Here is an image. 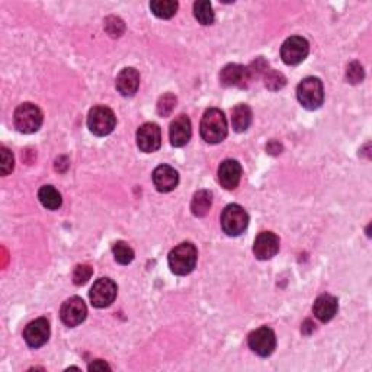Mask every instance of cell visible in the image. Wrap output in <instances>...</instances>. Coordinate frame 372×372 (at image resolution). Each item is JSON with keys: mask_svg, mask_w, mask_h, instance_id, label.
<instances>
[{"mask_svg": "<svg viewBox=\"0 0 372 372\" xmlns=\"http://www.w3.org/2000/svg\"><path fill=\"white\" fill-rule=\"evenodd\" d=\"M200 131L201 137L205 143L218 144L221 141H224L229 134L227 119L224 113L217 108H211L205 111V114L201 119Z\"/></svg>", "mask_w": 372, "mask_h": 372, "instance_id": "obj_1", "label": "cell"}, {"mask_svg": "<svg viewBox=\"0 0 372 372\" xmlns=\"http://www.w3.org/2000/svg\"><path fill=\"white\" fill-rule=\"evenodd\" d=\"M167 260L173 274L179 277L189 275L196 266L198 251L191 242H183L170 251Z\"/></svg>", "mask_w": 372, "mask_h": 372, "instance_id": "obj_2", "label": "cell"}, {"mask_svg": "<svg viewBox=\"0 0 372 372\" xmlns=\"http://www.w3.org/2000/svg\"><path fill=\"white\" fill-rule=\"evenodd\" d=\"M297 99L308 111L318 109L325 102L323 83L318 78H305L297 86Z\"/></svg>", "mask_w": 372, "mask_h": 372, "instance_id": "obj_3", "label": "cell"}, {"mask_svg": "<svg viewBox=\"0 0 372 372\" xmlns=\"http://www.w3.org/2000/svg\"><path fill=\"white\" fill-rule=\"evenodd\" d=\"M249 226V214L239 204H230L221 214V227L230 237H237Z\"/></svg>", "mask_w": 372, "mask_h": 372, "instance_id": "obj_4", "label": "cell"}, {"mask_svg": "<svg viewBox=\"0 0 372 372\" xmlns=\"http://www.w3.org/2000/svg\"><path fill=\"white\" fill-rule=\"evenodd\" d=\"M43 121H44L43 111L31 102H25L15 109L14 114L15 127L18 128V131L23 134H32L38 131L43 126Z\"/></svg>", "mask_w": 372, "mask_h": 372, "instance_id": "obj_5", "label": "cell"}, {"mask_svg": "<svg viewBox=\"0 0 372 372\" xmlns=\"http://www.w3.org/2000/svg\"><path fill=\"white\" fill-rule=\"evenodd\" d=\"M117 126V117L114 111L108 106H95L91 109L88 115V127L91 132L97 137H105V135L114 131Z\"/></svg>", "mask_w": 372, "mask_h": 372, "instance_id": "obj_6", "label": "cell"}, {"mask_svg": "<svg viewBox=\"0 0 372 372\" xmlns=\"http://www.w3.org/2000/svg\"><path fill=\"white\" fill-rule=\"evenodd\" d=\"M247 343H249V348L259 356L266 358L269 355L274 353L277 348V336L275 332L272 330L268 326L259 327L253 330L249 334V339H247Z\"/></svg>", "mask_w": 372, "mask_h": 372, "instance_id": "obj_7", "label": "cell"}, {"mask_svg": "<svg viewBox=\"0 0 372 372\" xmlns=\"http://www.w3.org/2000/svg\"><path fill=\"white\" fill-rule=\"evenodd\" d=\"M310 53V44L303 36H291L281 47V58L285 65L297 66L303 63Z\"/></svg>", "mask_w": 372, "mask_h": 372, "instance_id": "obj_8", "label": "cell"}, {"mask_svg": "<svg viewBox=\"0 0 372 372\" xmlns=\"http://www.w3.org/2000/svg\"><path fill=\"white\" fill-rule=\"evenodd\" d=\"M117 294H118L117 283L109 278H101L97 279L91 288L89 299L93 307L105 308L115 301Z\"/></svg>", "mask_w": 372, "mask_h": 372, "instance_id": "obj_9", "label": "cell"}, {"mask_svg": "<svg viewBox=\"0 0 372 372\" xmlns=\"http://www.w3.org/2000/svg\"><path fill=\"white\" fill-rule=\"evenodd\" d=\"M60 317L66 326L76 327L82 325L86 317H88V307H86L80 297H71V299L61 305Z\"/></svg>", "mask_w": 372, "mask_h": 372, "instance_id": "obj_10", "label": "cell"}, {"mask_svg": "<svg viewBox=\"0 0 372 372\" xmlns=\"http://www.w3.org/2000/svg\"><path fill=\"white\" fill-rule=\"evenodd\" d=\"M137 146L144 153H154L162 146V131L154 122H146L137 130Z\"/></svg>", "mask_w": 372, "mask_h": 372, "instance_id": "obj_11", "label": "cell"}, {"mask_svg": "<svg viewBox=\"0 0 372 372\" xmlns=\"http://www.w3.org/2000/svg\"><path fill=\"white\" fill-rule=\"evenodd\" d=\"M49 333H51V329H49L48 320L44 317H40L31 321V323L25 327L23 339L30 348L38 349L48 342Z\"/></svg>", "mask_w": 372, "mask_h": 372, "instance_id": "obj_12", "label": "cell"}, {"mask_svg": "<svg viewBox=\"0 0 372 372\" xmlns=\"http://www.w3.org/2000/svg\"><path fill=\"white\" fill-rule=\"evenodd\" d=\"M220 82L224 88H247L251 84L249 70L242 65H227L220 73Z\"/></svg>", "mask_w": 372, "mask_h": 372, "instance_id": "obj_13", "label": "cell"}, {"mask_svg": "<svg viewBox=\"0 0 372 372\" xmlns=\"http://www.w3.org/2000/svg\"><path fill=\"white\" fill-rule=\"evenodd\" d=\"M279 252V237L272 231H262L253 243V253L259 260H269Z\"/></svg>", "mask_w": 372, "mask_h": 372, "instance_id": "obj_14", "label": "cell"}, {"mask_svg": "<svg viewBox=\"0 0 372 372\" xmlns=\"http://www.w3.org/2000/svg\"><path fill=\"white\" fill-rule=\"evenodd\" d=\"M192 137V124L186 115H179L172 121L169 128V139L173 147H183Z\"/></svg>", "mask_w": 372, "mask_h": 372, "instance_id": "obj_15", "label": "cell"}, {"mask_svg": "<svg viewBox=\"0 0 372 372\" xmlns=\"http://www.w3.org/2000/svg\"><path fill=\"white\" fill-rule=\"evenodd\" d=\"M242 179V166L237 160H224L218 167V181L224 189H235Z\"/></svg>", "mask_w": 372, "mask_h": 372, "instance_id": "obj_16", "label": "cell"}, {"mask_svg": "<svg viewBox=\"0 0 372 372\" xmlns=\"http://www.w3.org/2000/svg\"><path fill=\"white\" fill-rule=\"evenodd\" d=\"M153 183L159 192H170L179 183V173L169 165H160L153 172Z\"/></svg>", "mask_w": 372, "mask_h": 372, "instance_id": "obj_17", "label": "cell"}, {"mask_svg": "<svg viewBox=\"0 0 372 372\" xmlns=\"http://www.w3.org/2000/svg\"><path fill=\"white\" fill-rule=\"evenodd\" d=\"M117 91L126 97L134 96L140 86V73L134 67H126L119 71L117 76Z\"/></svg>", "mask_w": 372, "mask_h": 372, "instance_id": "obj_18", "label": "cell"}, {"mask_svg": "<svg viewBox=\"0 0 372 372\" xmlns=\"http://www.w3.org/2000/svg\"><path fill=\"white\" fill-rule=\"evenodd\" d=\"M338 308H339L338 300L334 299L333 295L321 294L320 297H317V300L314 301L313 313L320 321L327 323V321H330L334 316H336Z\"/></svg>", "mask_w": 372, "mask_h": 372, "instance_id": "obj_19", "label": "cell"}, {"mask_svg": "<svg viewBox=\"0 0 372 372\" xmlns=\"http://www.w3.org/2000/svg\"><path fill=\"white\" fill-rule=\"evenodd\" d=\"M252 109L249 105L246 104H239L237 106H234L231 111V124L235 132H244L249 130L251 124H252Z\"/></svg>", "mask_w": 372, "mask_h": 372, "instance_id": "obj_20", "label": "cell"}, {"mask_svg": "<svg viewBox=\"0 0 372 372\" xmlns=\"http://www.w3.org/2000/svg\"><path fill=\"white\" fill-rule=\"evenodd\" d=\"M211 205H213V192L202 189L194 195L191 202V211L195 217L201 218L208 214Z\"/></svg>", "mask_w": 372, "mask_h": 372, "instance_id": "obj_21", "label": "cell"}, {"mask_svg": "<svg viewBox=\"0 0 372 372\" xmlns=\"http://www.w3.org/2000/svg\"><path fill=\"white\" fill-rule=\"evenodd\" d=\"M38 198L41 204L47 208V209H58L63 204V198H61V194L54 188L51 185H45L40 189L38 192Z\"/></svg>", "mask_w": 372, "mask_h": 372, "instance_id": "obj_22", "label": "cell"}, {"mask_svg": "<svg viewBox=\"0 0 372 372\" xmlns=\"http://www.w3.org/2000/svg\"><path fill=\"white\" fill-rule=\"evenodd\" d=\"M179 3L176 0H153L150 3V9L153 15L160 19H169L176 14Z\"/></svg>", "mask_w": 372, "mask_h": 372, "instance_id": "obj_23", "label": "cell"}, {"mask_svg": "<svg viewBox=\"0 0 372 372\" xmlns=\"http://www.w3.org/2000/svg\"><path fill=\"white\" fill-rule=\"evenodd\" d=\"M194 15L196 21L202 25L214 23L216 19L213 5H211L208 0H198V2L194 3Z\"/></svg>", "mask_w": 372, "mask_h": 372, "instance_id": "obj_24", "label": "cell"}, {"mask_svg": "<svg viewBox=\"0 0 372 372\" xmlns=\"http://www.w3.org/2000/svg\"><path fill=\"white\" fill-rule=\"evenodd\" d=\"M113 253L119 265H130L134 260V251L126 242H117L113 247Z\"/></svg>", "mask_w": 372, "mask_h": 372, "instance_id": "obj_25", "label": "cell"}, {"mask_svg": "<svg viewBox=\"0 0 372 372\" xmlns=\"http://www.w3.org/2000/svg\"><path fill=\"white\" fill-rule=\"evenodd\" d=\"M265 86L269 91H281L285 84H287V79L282 73L277 71V70H268L265 73Z\"/></svg>", "mask_w": 372, "mask_h": 372, "instance_id": "obj_26", "label": "cell"}, {"mask_svg": "<svg viewBox=\"0 0 372 372\" xmlns=\"http://www.w3.org/2000/svg\"><path fill=\"white\" fill-rule=\"evenodd\" d=\"M176 102H178V99L175 95L165 93L157 102V114L160 117H169L173 113V109H175Z\"/></svg>", "mask_w": 372, "mask_h": 372, "instance_id": "obj_27", "label": "cell"}, {"mask_svg": "<svg viewBox=\"0 0 372 372\" xmlns=\"http://www.w3.org/2000/svg\"><path fill=\"white\" fill-rule=\"evenodd\" d=\"M15 167V159L9 148L5 146L0 148V172H2L3 176H8L9 173H12Z\"/></svg>", "mask_w": 372, "mask_h": 372, "instance_id": "obj_28", "label": "cell"}, {"mask_svg": "<svg viewBox=\"0 0 372 372\" xmlns=\"http://www.w3.org/2000/svg\"><path fill=\"white\" fill-rule=\"evenodd\" d=\"M105 31L113 36V38H118L126 31V25H124L122 19L117 16H108L105 19Z\"/></svg>", "mask_w": 372, "mask_h": 372, "instance_id": "obj_29", "label": "cell"}, {"mask_svg": "<svg viewBox=\"0 0 372 372\" xmlns=\"http://www.w3.org/2000/svg\"><path fill=\"white\" fill-rule=\"evenodd\" d=\"M93 275V268L91 265H78L73 272V282L76 285H84Z\"/></svg>", "mask_w": 372, "mask_h": 372, "instance_id": "obj_30", "label": "cell"}, {"mask_svg": "<svg viewBox=\"0 0 372 372\" xmlns=\"http://www.w3.org/2000/svg\"><path fill=\"white\" fill-rule=\"evenodd\" d=\"M364 78H365V71L361 63L352 61V63L348 66V70H346V79H348V82L352 84H358L364 80Z\"/></svg>", "mask_w": 372, "mask_h": 372, "instance_id": "obj_31", "label": "cell"}, {"mask_svg": "<svg viewBox=\"0 0 372 372\" xmlns=\"http://www.w3.org/2000/svg\"><path fill=\"white\" fill-rule=\"evenodd\" d=\"M105 369H111V367L102 361V359H96L91 365H89V371H105Z\"/></svg>", "mask_w": 372, "mask_h": 372, "instance_id": "obj_32", "label": "cell"}]
</instances>
